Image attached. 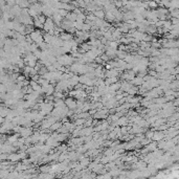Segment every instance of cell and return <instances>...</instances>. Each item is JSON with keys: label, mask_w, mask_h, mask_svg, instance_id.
Returning <instances> with one entry per match:
<instances>
[{"label": "cell", "mask_w": 179, "mask_h": 179, "mask_svg": "<svg viewBox=\"0 0 179 179\" xmlns=\"http://www.w3.org/2000/svg\"><path fill=\"white\" fill-rule=\"evenodd\" d=\"M130 83L132 85H137V86H141L143 84V78H139V76H135L132 81H130Z\"/></svg>", "instance_id": "cell-8"}, {"label": "cell", "mask_w": 179, "mask_h": 179, "mask_svg": "<svg viewBox=\"0 0 179 179\" xmlns=\"http://www.w3.org/2000/svg\"><path fill=\"white\" fill-rule=\"evenodd\" d=\"M28 36L30 37V39L33 41V43L37 44V45H39L41 43H43V34L42 32L40 29H35L32 34H29Z\"/></svg>", "instance_id": "cell-1"}, {"label": "cell", "mask_w": 179, "mask_h": 179, "mask_svg": "<svg viewBox=\"0 0 179 179\" xmlns=\"http://www.w3.org/2000/svg\"><path fill=\"white\" fill-rule=\"evenodd\" d=\"M164 136H166L164 132H162V131H156V132H153V137H152V139L156 143V141H160V140H162V138H164Z\"/></svg>", "instance_id": "cell-5"}, {"label": "cell", "mask_w": 179, "mask_h": 179, "mask_svg": "<svg viewBox=\"0 0 179 179\" xmlns=\"http://www.w3.org/2000/svg\"><path fill=\"white\" fill-rule=\"evenodd\" d=\"M56 27L55 23H54V21L52 20V18H46V21L45 23L43 24V30L44 32H46V33H49V32H52V30H54Z\"/></svg>", "instance_id": "cell-3"}, {"label": "cell", "mask_w": 179, "mask_h": 179, "mask_svg": "<svg viewBox=\"0 0 179 179\" xmlns=\"http://www.w3.org/2000/svg\"><path fill=\"white\" fill-rule=\"evenodd\" d=\"M64 104H65V106L67 107V109L68 110H74L76 109V101H74V99L72 97H67L64 100Z\"/></svg>", "instance_id": "cell-2"}, {"label": "cell", "mask_w": 179, "mask_h": 179, "mask_svg": "<svg viewBox=\"0 0 179 179\" xmlns=\"http://www.w3.org/2000/svg\"><path fill=\"white\" fill-rule=\"evenodd\" d=\"M94 15V17L97 19H101V20H104L105 18V11L103 9H95L93 13H92Z\"/></svg>", "instance_id": "cell-6"}, {"label": "cell", "mask_w": 179, "mask_h": 179, "mask_svg": "<svg viewBox=\"0 0 179 179\" xmlns=\"http://www.w3.org/2000/svg\"><path fill=\"white\" fill-rule=\"evenodd\" d=\"M7 160L11 162H16V161L20 160V155L18 153H9L7 155Z\"/></svg>", "instance_id": "cell-7"}, {"label": "cell", "mask_w": 179, "mask_h": 179, "mask_svg": "<svg viewBox=\"0 0 179 179\" xmlns=\"http://www.w3.org/2000/svg\"><path fill=\"white\" fill-rule=\"evenodd\" d=\"M33 129L32 128H24L22 127L21 130H20V137H22V138H27V137H30L32 135H33Z\"/></svg>", "instance_id": "cell-4"}, {"label": "cell", "mask_w": 179, "mask_h": 179, "mask_svg": "<svg viewBox=\"0 0 179 179\" xmlns=\"http://www.w3.org/2000/svg\"><path fill=\"white\" fill-rule=\"evenodd\" d=\"M38 20L40 21V23H41V24H44V23H45V21H46V17L44 15H42V14H41V15L38 16Z\"/></svg>", "instance_id": "cell-10"}, {"label": "cell", "mask_w": 179, "mask_h": 179, "mask_svg": "<svg viewBox=\"0 0 179 179\" xmlns=\"http://www.w3.org/2000/svg\"><path fill=\"white\" fill-rule=\"evenodd\" d=\"M62 125H63V124H62L61 121H56L55 124L52 125V127L49 128V130H50V131H56V132H57V131H58L59 129L62 127Z\"/></svg>", "instance_id": "cell-9"}]
</instances>
